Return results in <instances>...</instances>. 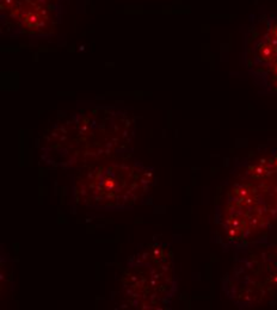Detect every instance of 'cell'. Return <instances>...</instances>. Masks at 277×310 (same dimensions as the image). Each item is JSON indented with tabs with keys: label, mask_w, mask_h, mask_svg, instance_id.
Listing matches in <instances>:
<instances>
[{
	"label": "cell",
	"mask_w": 277,
	"mask_h": 310,
	"mask_svg": "<svg viewBox=\"0 0 277 310\" xmlns=\"http://www.w3.org/2000/svg\"><path fill=\"white\" fill-rule=\"evenodd\" d=\"M130 127V119L121 110L109 106L84 110L55 125L45 154H53V164L63 167L93 164L99 153H115L128 145Z\"/></svg>",
	"instance_id": "obj_1"
},
{
	"label": "cell",
	"mask_w": 277,
	"mask_h": 310,
	"mask_svg": "<svg viewBox=\"0 0 277 310\" xmlns=\"http://www.w3.org/2000/svg\"><path fill=\"white\" fill-rule=\"evenodd\" d=\"M63 0H0L2 34L47 38L62 22Z\"/></svg>",
	"instance_id": "obj_4"
},
{
	"label": "cell",
	"mask_w": 277,
	"mask_h": 310,
	"mask_svg": "<svg viewBox=\"0 0 277 310\" xmlns=\"http://www.w3.org/2000/svg\"><path fill=\"white\" fill-rule=\"evenodd\" d=\"M244 60L254 82L277 96V10L251 17L244 39Z\"/></svg>",
	"instance_id": "obj_3"
},
{
	"label": "cell",
	"mask_w": 277,
	"mask_h": 310,
	"mask_svg": "<svg viewBox=\"0 0 277 310\" xmlns=\"http://www.w3.org/2000/svg\"><path fill=\"white\" fill-rule=\"evenodd\" d=\"M152 172L139 162L114 161L90 168L77 180L81 203L99 209L133 206L149 190Z\"/></svg>",
	"instance_id": "obj_2"
}]
</instances>
